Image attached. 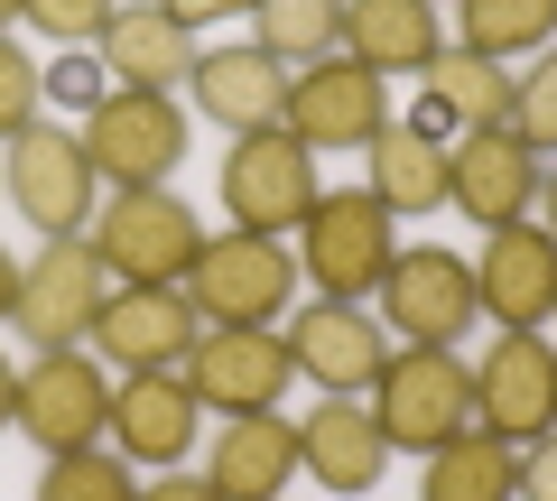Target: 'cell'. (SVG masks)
I'll return each mask as SVG.
<instances>
[{
    "mask_svg": "<svg viewBox=\"0 0 557 501\" xmlns=\"http://www.w3.org/2000/svg\"><path fill=\"white\" fill-rule=\"evenodd\" d=\"M186 93H196L205 121H223V130H270L278 112H288V57H270V47H214V57H196V75H186Z\"/></svg>",
    "mask_w": 557,
    "mask_h": 501,
    "instance_id": "19",
    "label": "cell"
},
{
    "mask_svg": "<svg viewBox=\"0 0 557 501\" xmlns=\"http://www.w3.org/2000/svg\"><path fill=\"white\" fill-rule=\"evenodd\" d=\"M102 75H112V65H102L94 47H65V57L47 65V102H65V112H94V102H102Z\"/></svg>",
    "mask_w": 557,
    "mask_h": 501,
    "instance_id": "33",
    "label": "cell"
},
{
    "mask_svg": "<svg viewBox=\"0 0 557 501\" xmlns=\"http://www.w3.org/2000/svg\"><path fill=\"white\" fill-rule=\"evenodd\" d=\"M20 418V362H0V427Z\"/></svg>",
    "mask_w": 557,
    "mask_h": 501,
    "instance_id": "37",
    "label": "cell"
},
{
    "mask_svg": "<svg viewBox=\"0 0 557 501\" xmlns=\"http://www.w3.org/2000/svg\"><path fill=\"white\" fill-rule=\"evenodd\" d=\"M391 214H381V196L372 186H335V196H317L307 204V223H298V261H307V279H317V298H372L381 288V270H391Z\"/></svg>",
    "mask_w": 557,
    "mask_h": 501,
    "instance_id": "6",
    "label": "cell"
},
{
    "mask_svg": "<svg viewBox=\"0 0 557 501\" xmlns=\"http://www.w3.org/2000/svg\"><path fill=\"white\" fill-rule=\"evenodd\" d=\"M418 501H520V446L493 437V427H465L437 455H418Z\"/></svg>",
    "mask_w": 557,
    "mask_h": 501,
    "instance_id": "26",
    "label": "cell"
},
{
    "mask_svg": "<svg viewBox=\"0 0 557 501\" xmlns=\"http://www.w3.org/2000/svg\"><path fill=\"white\" fill-rule=\"evenodd\" d=\"M205 474H214L223 501H278L288 474H298V418H278V409H260V418H223Z\"/></svg>",
    "mask_w": 557,
    "mask_h": 501,
    "instance_id": "22",
    "label": "cell"
},
{
    "mask_svg": "<svg viewBox=\"0 0 557 501\" xmlns=\"http://www.w3.org/2000/svg\"><path fill=\"white\" fill-rule=\"evenodd\" d=\"M362 159H372V196H381V214H437L446 204V130H428V121H391V130H381L372 149H362Z\"/></svg>",
    "mask_w": 557,
    "mask_h": 501,
    "instance_id": "24",
    "label": "cell"
},
{
    "mask_svg": "<svg viewBox=\"0 0 557 501\" xmlns=\"http://www.w3.org/2000/svg\"><path fill=\"white\" fill-rule=\"evenodd\" d=\"M298 464L325 492H372V483L391 474V437H381L372 400H317L298 418Z\"/></svg>",
    "mask_w": 557,
    "mask_h": 501,
    "instance_id": "20",
    "label": "cell"
},
{
    "mask_svg": "<svg viewBox=\"0 0 557 501\" xmlns=\"http://www.w3.org/2000/svg\"><path fill=\"white\" fill-rule=\"evenodd\" d=\"M539 223L557 233V167H539Z\"/></svg>",
    "mask_w": 557,
    "mask_h": 501,
    "instance_id": "38",
    "label": "cell"
},
{
    "mask_svg": "<svg viewBox=\"0 0 557 501\" xmlns=\"http://www.w3.org/2000/svg\"><path fill=\"white\" fill-rule=\"evenodd\" d=\"M196 335H205V316L186 288H112L94 316V353L121 362V372H186Z\"/></svg>",
    "mask_w": 557,
    "mask_h": 501,
    "instance_id": "16",
    "label": "cell"
},
{
    "mask_svg": "<svg viewBox=\"0 0 557 501\" xmlns=\"http://www.w3.org/2000/svg\"><path fill=\"white\" fill-rule=\"evenodd\" d=\"M465 10V38L456 47H474V57H520V47H557V0H456Z\"/></svg>",
    "mask_w": 557,
    "mask_h": 501,
    "instance_id": "27",
    "label": "cell"
},
{
    "mask_svg": "<svg viewBox=\"0 0 557 501\" xmlns=\"http://www.w3.org/2000/svg\"><path fill=\"white\" fill-rule=\"evenodd\" d=\"M112 288H121V279L102 270V251H94L84 233H75V241H47L38 261H20V298H10V325H20L38 353H57V343H84Z\"/></svg>",
    "mask_w": 557,
    "mask_h": 501,
    "instance_id": "10",
    "label": "cell"
},
{
    "mask_svg": "<svg viewBox=\"0 0 557 501\" xmlns=\"http://www.w3.org/2000/svg\"><path fill=\"white\" fill-rule=\"evenodd\" d=\"M139 501H223V492H214V474H159Z\"/></svg>",
    "mask_w": 557,
    "mask_h": 501,
    "instance_id": "36",
    "label": "cell"
},
{
    "mask_svg": "<svg viewBox=\"0 0 557 501\" xmlns=\"http://www.w3.org/2000/svg\"><path fill=\"white\" fill-rule=\"evenodd\" d=\"M159 10H168L177 28H223V20H251L260 0H159Z\"/></svg>",
    "mask_w": 557,
    "mask_h": 501,
    "instance_id": "35",
    "label": "cell"
},
{
    "mask_svg": "<svg viewBox=\"0 0 557 501\" xmlns=\"http://www.w3.org/2000/svg\"><path fill=\"white\" fill-rule=\"evenodd\" d=\"M372 298H381V325H391L399 343H465V325L483 316L474 261L446 251V241H399Z\"/></svg>",
    "mask_w": 557,
    "mask_h": 501,
    "instance_id": "4",
    "label": "cell"
},
{
    "mask_svg": "<svg viewBox=\"0 0 557 501\" xmlns=\"http://www.w3.org/2000/svg\"><path fill=\"white\" fill-rule=\"evenodd\" d=\"M288 130H298L307 149H372L381 130H391V93H381V75L362 57H317V65H298V75H288Z\"/></svg>",
    "mask_w": 557,
    "mask_h": 501,
    "instance_id": "13",
    "label": "cell"
},
{
    "mask_svg": "<svg viewBox=\"0 0 557 501\" xmlns=\"http://www.w3.org/2000/svg\"><path fill=\"white\" fill-rule=\"evenodd\" d=\"M317 149L288 130V121H270V130H233V149H223V214H233V233H298L307 204H317Z\"/></svg>",
    "mask_w": 557,
    "mask_h": 501,
    "instance_id": "3",
    "label": "cell"
},
{
    "mask_svg": "<svg viewBox=\"0 0 557 501\" xmlns=\"http://www.w3.org/2000/svg\"><path fill=\"white\" fill-rule=\"evenodd\" d=\"M10 204L38 223V241H75V233H94L102 177H94V159H84V130L28 121L20 140H10Z\"/></svg>",
    "mask_w": 557,
    "mask_h": 501,
    "instance_id": "8",
    "label": "cell"
},
{
    "mask_svg": "<svg viewBox=\"0 0 557 501\" xmlns=\"http://www.w3.org/2000/svg\"><path fill=\"white\" fill-rule=\"evenodd\" d=\"M251 28H260V47H270V57L317 65V57H335V47H344V0H260Z\"/></svg>",
    "mask_w": 557,
    "mask_h": 501,
    "instance_id": "28",
    "label": "cell"
},
{
    "mask_svg": "<svg viewBox=\"0 0 557 501\" xmlns=\"http://www.w3.org/2000/svg\"><path fill=\"white\" fill-rule=\"evenodd\" d=\"M288 381H298V362H288L278 325H205L196 353H186V390L214 418H260V409L288 400Z\"/></svg>",
    "mask_w": 557,
    "mask_h": 501,
    "instance_id": "9",
    "label": "cell"
},
{
    "mask_svg": "<svg viewBox=\"0 0 557 501\" xmlns=\"http://www.w3.org/2000/svg\"><path fill=\"white\" fill-rule=\"evenodd\" d=\"M474 298L493 325H557V233L548 223H502L483 241Z\"/></svg>",
    "mask_w": 557,
    "mask_h": 501,
    "instance_id": "17",
    "label": "cell"
},
{
    "mask_svg": "<svg viewBox=\"0 0 557 501\" xmlns=\"http://www.w3.org/2000/svg\"><path fill=\"white\" fill-rule=\"evenodd\" d=\"M196 427H205V400L186 390V372H131L112 390V446L131 464H186Z\"/></svg>",
    "mask_w": 557,
    "mask_h": 501,
    "instance_id": "18",
    "label": "cell"
},
{
    "mask_svg": "<svg viewBox=\"0 0 557 501\" xmlns=\"http://www.w3.org/2000/svg\"><path fill=\"white\" fill-rule=\"evenodd\" d=\"M362 400H372L391 455H437L446 437L474 427V362L456 343H391V362Z\"/></svg>",
    "mask_w": 557,
    "mask_h": 501,
    "instance_id": "1",
    "label": "cell"
},
{
    "mask_svg": "<svg viewBox=\"0 0 557 501\" xmlns=\"http://www.w3.org/2000/svg\"><path fill=\"white\" fill-rule=\"evenodd\" d=\"M38 501H139V474H131V455H102V446H84V455H47Z\"/></svg>",
    "mask_w": 557,
    "mask_h": 501,
    "instance_id": "29",
    "label": "cell"
},
{
    "mask_svg": "<svg viewBox=\"0 0 557 501\" xmlns=\"http://www.w3.org/2000/svg\"><path fill=\"white\" fill-rule=\"evenodd\" d=\"M278 501H288V492H278Z\"/></svg>",
    "mask_w": 557,
    "mask_h": 501,
    "instance_id": "41",
    "label": "cell"
},
{
    "mask_svg": "<svg viewBox=\"0 0 557 501\" xmlns=\"http://www.w3.org/2000/svg\"><path fill=\"white\" fill-rule=\"evenodd\" d=\"M20 20L47 28V38H65V47H102V28H112L121 10L112 0H20Z\"/></svg>",
    "mask_w": 557,
    "mask_h": 501,
    "instance_id": "32",
    "label": "cell"
},
{
    "mask_svg": "<svg viewBox=\"0 0 557 501\" xmlns=\"http://www.w3.org/2000/svg\"><path fill=\"white\" fill-rule=\"evenodd\" d=\"M102 65H112L131 93H186V75H196V28H177L168 10H121L112 28H102V47H94Z\"/></svg>",
    "mask_w": 557,
    "mask_h": 501,
    "instance_id": "23",
    "label": "cell"
},
{
    "mask_svg": "<svg viewBox=\"0 0 557 501\" xmlns=\"http://www.w3.org/2000/svg\"><path fill=\"white\" fill-rule=\"evenodd\" d=\"M186 298H196L205 325H278L288 298H298V261L278 251L270 233H205L196 270H186Z\"/></svg>",
    "mask_w": 557,
    "mask_h": 501,
    "instance_id": "7",
    "label": "cell"
},
{
    "mask_svg": "<svg viewBox=\"0 0 557 501\" xmlns=\"http://www.w3.org/2000/svg\"><path fill=\"white\" fill-rule=\"evenodd\" d=\"M38 102H47V65L0 38V140H20L28 121H38Z\"/></svg>",
    "mask_w": 557,
    "mask_h": 501,
    "instance_id": "31",
    "label": "cell"
},
{
    "mask_svg": "<svg viewBox=\"0 0 557 501\" xmlns=\"http://www.w3.org/2000/svg\"><path fill=\"white\" fill-rule=\"evenodd\" d=\"M428 93H418V121L428 130H483V121H511V65L474 57V47H437L428 65Z\"/></svg>",
    "mask_w": 557,
    "mask_h": 501,
    "instance_id": "25",
    "label": "cell"
},
{
    "mask_svg": "<svg viewBox=\"0 0 557 501\" xmlns=\"http://www.w3.org/2000/svg\"><path fill=\"white\" fill-rule=\"evenodd\" d=\"M511 140L530 159H557V47H539L530 75L511 84Z\"/></svg>",
    "mask_w": 557,
    "mask_h": 501,
    "instance_id": "30",
    "label": "cell"
},
{
    "mask_svg": "<svg viewBox=\"0 0 557 501\" xmlns=\"http://www.w3.org/2000/svg\"><path fill=\"white\" fill-rule=\"evenodd\" d=\"M20 427L38 455H84V446L112 437V381H102V362L84 343H57L20 372Z\"/></svg>",
    "mask_w": 557,
    "mask_h": 501,
    "instance_id": "5",
    "label": "cell"
},
{
    "mask_svg": "<svg viewBox=\"0 0 557 501\" xmlns=\"http://www.w3.org/2000/svg\"><path fill=\"white\" fill-rule=\"evenodd\" d=\"M84 159H94L102 186H159L168 167L186 159V102L168 93H102L84 112Z\"/></svg>",
    "mask_w": 557,
    "mask_h": 501,
    "instance_id": "11",
    "label": "cell"
},
{
    "mask_svg": "<svg viewBox=\"0 0 557 501\" xmlns=\"http://www.w3.org/2000/svg\"><path fill=\"white\" fill-rule=\"evenodd\" d=\"M10 20H20V0H0V28H10Z\"/></svg>",
    "mask_w": 557,
    "mask_h": 501,
    "instance_id": "40",
    "label": "cell"
},
{
    "mask_svg": "<svg viewBox=\"0 0 557 501\" xmlns=\"http://www.w3.org/2000/svg\"><path fill=\"white\" fill-rule=\"evenodd\" d=\"M446 47L437 0H344V57H362L381 84L391 75H428Z\"/></svg>",
    "mask_w": 557,
    "mask_h": 501,
    "instance_id": "21",
    "label": "cell"
},
{
    "mask_svg": "<svg viewBox=\"0 0 557 501\" xmlns=\"http://www.w3.org/2000/svg\"><path fill=\"white\" fill-rule=\"evenodd\" d=\"M520 501H557V427L520 446Z\"/></svg>",
    "mask_w": 557,
    "mask_h": 501,
    "instance_id": "34",
    "label": "cell"
},
{
    "mask_svg": "<svg viewBox=\"0 0 557 501\" xmlns=\"http://www.w3.org/2000/svg\"><path fill=\"white\" fill-rule=\"evenodd\" d=\"M10 298H20V261L0 251V316H10Z\"/></svg>",
    "mask_w": 557,
    "mask_h": 501,
    "instance_id": "39",
    "label": "cell"
},
{
    "mask_svg": "<svg viewBox=\"0 0 557 501\" xmlns=\"http://www.w3.org/2000/svg\"><path fill=\"white\" fill-rule=\"evenodd\" d=\"M278 335H288L298 381H317L325 400H362L391 362V325H372V298H307L298 325H278Z\"/></svg>",
    "mask_w": 557,
    "mask_h": 501,
    "instance_id": "12",
    "label": "cell"
},
{
    "mask_svg": "<svg viewBox=\"0 0 557 501\" xmlns=\"http://www.w3.org/2000/svg\"><path fill=\"white\" fill-rule=\"evenodd\" d=\"M84 241L102 251V270L121 288H186V270L205 251V223L168 186H112V204H94V233Z\"/></svg>",
    "mask_w": 557,
    "mask_h": 501,
    "instance_id": "2",
    "label": "cell"
},
{
    "mask_svg": "<svg viewBox=\"0 0 557 501\" xmlns=\"http://www.w3.org/2000/svg\"><path fill=\"white\" fill-rule=\"evenodd\" d=\"M474 427L530 446L557 427V343L539 325H502L493 353L474 362Z\"/></svg>",
    "mask_w": 557,
    "mask_h": 501,
    "instance_id": "14",
    "label": "cell"
},
{
    "mask_svg": "<svg viewBox=\"0 0 557 501\" xmlns=\"http://www.w3.org/2000/svg\"><path fill=\"white\" fill-rule=\"evenodd\" d=\"M446 204H456L465 223H483V233L530 223V204H539V159L511 140V121H483V130H465V140L446 149Z\"/></svg>",
    "mask_w": 557,
    "mask_h": 501,
    "instance_id": "15",
    "label": "cell"
}]
</instances>
